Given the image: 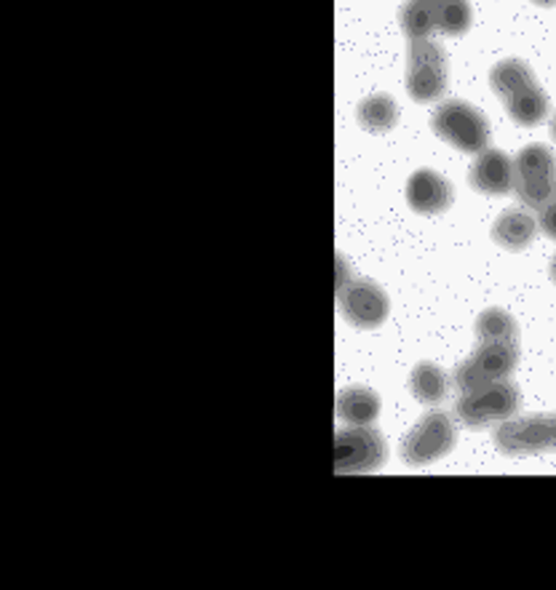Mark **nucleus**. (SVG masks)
<instances>
[{"mask_svg": "<svg viewBox=\"0 0 556 590\" xmlns=\"http://www.w3.org/2000/svg\"><path fill=\"white\" fill-rule=\"evenodd\" d=\"M493 238L508 251H522L535 238V219L522 209H508L493 225Z\"/></svg>", "mask_w": 556, "mask_h": 590, "instance_id": "nucleus-14", "label": "nucleus"}, {"mask_svg": "<svg viewBox=\"0 0 556 590\" xmlns=\"http://www.w3.org/2000/svg\"><path fill=\"white\" fill-rule=\"evenodd\" d=\"M495 443L503 454H538L554 449L552 414L511 419L495 434Z\"/></svg>", "mask_w": 556, "mask_h": 590, "instance_id": "nucleus-9", "label": "nucleus"}, {"mask_svg": "<svg viewBox=\"0 0 556 590\" xmlns=\"http://www.w3.org/2000/svg\"><path fill=\"white\" fill-rule=\"evenodd\" d=\"M519 409V390L508 379L468 390L458 401V417L468 428H487L493 423H506Z\"/></svg>", "mask_w": 556, "mask_h": 590, "instance_id": "nucleus-6", "label": "nucleus"}, {"mask_svg": "<svg viewBox=\"0 0 556 590\" xmlns=\"http://www.w3.org/2000/svg\"><path fill=\"white\" fill-rule=\"evenodd\" d=\"M514 161L501 150H482L471 166V185L484 196H506L514 190Z\"/></svg>", "mask_w": 556, "mask_h": 590, "instance_id": "nucleus-11", "label": "nucleus"}, {"mask_svg": "<svg viewBox=\"0 0 556 590\" xmlns=\"http://www.w3.org/2000/svg\"><path fill=\"white\" fill-rule=\"evenodd\" d=\"M396 118H399V108L385 93H374L359 104V121L370 131H388V128H394Z\"/></svg>", "mask_w": 556, "mask_h": 590, "instance_id": "nucleus-17", "label": "nucleus"}, {"mask_svg": "<svg viewBox=\"0 0 556 590\" xmlns=\"http://www.w3.org/2000/svg\"><path fill=\"white\" fill-rule=\"evenodd\" d=\"M343 315L359 329H374L388 315V297L372 280H350L341 289Z\"/></svg>", "mask_w": 556, "mask_h": 590, "instance_id": "nucleus-10", "label": "nucleus"}, {"mask_svg": "<svg viewBox=\"0 0 556 590\" xmlns=\"http://www.w3.org/2000/svg\"><path fill=\"white\" fill-rule=\"evenodd\" d=\"M552 428H554V449H556V414H552Z\"/></svg>", "mask_w": 556, "mask_h": 590, "instance_id": "nucleus-22", "label": "nucleus"}, {"mask_svg": "<svg viewBox=\"0 0 556 590\" xmlns=\"http://www.w3.org/2000/svg\"><path fill=\"white\" fill-rule=\"evenodd\" d=\"M407 203L420 214H438L453 203V185L431 168H420L407 183Z\"/></svg>", "mask_w": 556, "mask_h": 590, "instance_id": "nucleus-12", "label": "nucleus"}, {"mask_svg": "<svg viewBox=\"0 0 556 590\" xmlns=\"http://www.w3.org/2000/svg\"><path fill=\"white\" fill-rule=\"evenodd\" d=\"M490 84L497 97L506 102L508 115L522 126H538L548 115V99L538 86L535 75L522 60H506L495 64Z\"/></svg>", "mask_w": 556, "mask_h": 590, "instance_id": "nucleus-1", "label": "nucleus"}, {"mask_svg": "<svg viewBox=\"0 0 556 590\" xmlns=\"http://www.w3.org/2000/svg\"><path fill=\"white\" fill-rule=\"evenodd\" d=\"M409 390L420 404H442L447 396V374L433 364H418L409 377Z\"/></svg>", "mask_w": 556, "mask_h": 590, "instance_id": "nucleus-16", "label": "nucleus"}, {"mask_svg": "<svg viewBox=\"0 0 556 590\" xmlns=\"http://www.w3.org/2000/svg\"><path fill=\"white\" fill-rule=\"evenodd\" d=\"M455 447V425L444 412H431L409 430L401 441V457L407 465H431Z\"/></svg>", "mask_w": 556, "mask_h": 590, "instance_id": "nucleus-7", "label": "nucleus"}, {"mask_svg": "<svg viewBox=\"0 0 556 590\" xmlns=\"http://www.w3.org/2000/svg\"><path fill=\"white\" fill-rule=\"evenodd\" d=\"M401 30L409 35V40H425L433 33L429 14H425L418 0H409L401 9Z\"/></svg>", "mask_w": 556, "mask_h": 590, "instance_id": "nucleus-19", "label": "nucleus"}, {"mask_svg": "<svg viewBox=\"0 0 556 590\" xmlns=\"http://www.w3.org/2000/svg\"><path fill=\"white\" fill-rule=\"evenodd\" d=\"M552 137L556 139V115H554V121H552Z\"/></svg>", "mask_w": 556, "mask_h": 590, "instance_id": "nucleus-23", "label": "nucleus"}, {"mask_svg": "<svg viewBox=\"0 0 556 590\" xmlns=\"http://www.w3.org/2000/svg\"><path fill=\"white\" fill-rule=\"evenodd\" d=\"M519 348L517 342H479V350L464 361L455 372V385L464 393L484 388V385L503 382L517 369Z\"/></svg>", "mask_w": 556, "mask_h": 590, "instance_id": "nucleus-4", "label": "nucleus"}, {"mask_svg": "<svg viewBox=\"0 0 556 590\" xmlns=\"http://www.w3.org/2000/svg\"><path fill=\"white\" fill-rule=\"evenodd\" d=\"M532 3H538V5H556V0H532Z\"/></svg>", "mask_w": 556, "mask_h": 590, "instance_id": "nucleus-21", "label": "nucleus"}, {"mask_svg": "<svg viewBox=\"0 0 556 590\" xmlns=\"http://www.w3.org/2000/svg\"><path fill=\"white\" fill-rule=\"evenodd\" d=\"M433 131L464 153H482L490 145V124L484 115L460 99L444 102L433 113Z\"/></svg>", "mask_w": 556, "mask_h": 590, "instance_id": "nucleus-3", "label": "nucleus"}, {"mask_svg": "<svg viewBox=\"0 0 556 590\" xmlns=\"http://www.w3.org/2000/svg\"><path fill=\"white\" fill-rule=\"evenodd\" d=\"M541 227L548 238H554L556 241V201L548 203V206L541 212Z\"/></svg>", "mask_w": 556, "mask_h": 590, "instance_id": "nucleus-20", "label": "nucleus"}, {"mask_svg": "<svg viewBox=\"0 0 556 590\" xmlns=\"http://www.w3.org/2000/svg\"><path fill=\"white\" fill-rule=\"evenodd\" d=\"M514 190L524 206L543 209L556 201V158L546 145H527L514 161Z\"/></svg>", "mask_w": 556, "mask_h": 590, "instance_id": "nucleus-2", "label": "nucleus"}, {"mask_svg": "<svg viewBox=\"0 0 556 590\" xmlns=\"http://www.w3.org/2000/svg\"><path fill=\"white\" fill-rule=\"evenodd\" d=\"M479 342H517V321L501 307H490L477 321Z\"/></svg>", "mask_w": 556, "mask_h": 590, "instance_id": "nucleus-18", "label": "nucleus"}, {"mask_svg": "<svg viewBox=\"0 0 556 590\" xmlns=\"http://www.w3.org/2000/svg\"><path fill=\"white\" fill-rule=\"evenodd\" d=\"M380 414V399L370 388H348L337 396V417L348 425H372Z\"/></svg>", "mask_w": 556, "mask_h": 590, "instance_id": "nucleus-15", "label": "nucleus"}, {"mask_svg": "<svg viewBox=\"0 0 556 590\" xmlns=\"http://www.w3.org/2000/svg\"><path fill=\"white\" fill-rule=\"evenodd\" d=\"M429 14L433 30L444 35H464L471 25V5L468 0H418Z\"/></svg>", "mask_w": 556, "mask_h": 590, "instance_id": "nucleus-13", "label": "nucleus"}, {"mask_svg": "<svg viewBox=\"0 0 556 590\" xmlns=\"http://www.w3.org/2000/svg\"><path fill=\"white\" fill-rule=\"evenodd\" d=\"M447 57L433 40H412L407 60V91L415 102H436L447 89Z\"/></svg>", "mask_w": 556, "mask_h": 590, "instance_id": "nucleus-5", "label": "nucleus"}, {"mask_svg": "<svg viewBox=\"0 0 556 590\" xmlns=\"http://www.w3.org/2000/svg\"><path fill=\"white\" fill-rule=\"evenodd\" d=\"M385 441L370 425H350L335 436L337 473H372L385 463Z\"/></svg>", "mask_w": 556, "mask_h": 590, "instance_id": "nucleus-8", "label": "nucleus"}, {"mask_svg": "<svg viewBox=\"0 0 556 590\" xmlns=\"http://www.w3.org/2000/svg\"><path fill=\"white\" fill-rule=\"evenodd\" d=\"M552 276H554V280H556V256H554V265H552Z\"/></svg>", "mask_w": 556, "mask_h": 590, "instance_id": "nucleus-24", "label": "nucleus"}]
</instances>
